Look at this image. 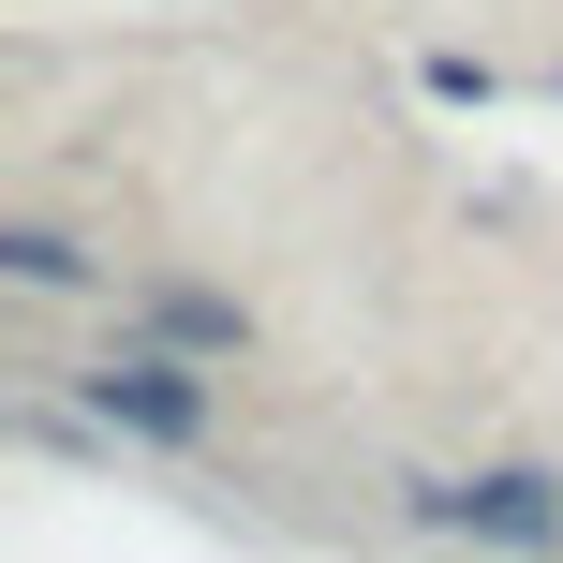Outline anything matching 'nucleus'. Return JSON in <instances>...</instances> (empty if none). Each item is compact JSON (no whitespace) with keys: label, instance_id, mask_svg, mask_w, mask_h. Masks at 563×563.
Wrapping results in <instances>:
<instances>
[{"label":"nucleus","instance_id":"obj_2","mask_svg":"<svg viewBox=\"0 0 563 563\" xmlns=\"http://www.w3.org/2000/svg\"><path fill=\"white\" fill-rule=\"evenodd\" d=\"M89 400H104L119 430H148V445H194V430H208V386H194L178 356H104V371H89Z\"/></svg>","mask_w":563,"mask_h":563},{"label":"nucleus","instance_id":"obj_1","mask_svg":"<svg viewBox=\"0 0 563 563\" xmlns=\"http://www.w3.org/2000/svg\"><path fill=\"white\" fill-rule=\"evenodd\" d=\"M445 534H489V549H549L563 534V489L549 475H460V489H416Z\"/></svg>","mask_w":563,"mask_h":563}]
</instances>
